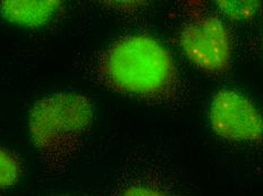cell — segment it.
Here are the masks:
<instances>
[{
    "label": "cell",
    "instance_id": "52a82bcc",
    "mask_svg": "<svg viewBox=\"0 0 263 196\" xmlns=\"http://www.w3.org/2000/svg\"><path fill=\"white\" fill-rule=\"evenodd\" d=\"M223 13L234 18H246L253 15L256 3L250 2H218Z\"/></svg>",
    "mask_w": 263,
    "mask_h": 196
},
{
    "label": "cell",
    "instance_id": "8992f818",
    "mask_svg": "<svg viewBox=\"0 0 263 196\" xmlns=\"http://www.w3.org/2000/svg\"><path fill=\"white\" fill-rule=\"evenodd\" d=\"M22 165L12 151L0 148V194L15 186L20 181Z\"/></svg>",
    "mask_w": 263,
    "mask_h": 196
},
{
    "label": "cell",
    "instance_id": "277c9868",
    "mask_svg": "<svg viewBox=\"0 0 263 196\" xmlns=\"http://www.w3.org/2000/svg\"><path fill=\"white\" fill-rule=\"evenodd\" d=\"M212 129L223 139L233 141L262 140V121L250 100L237 92H218L210 109Z\"/></svg>",
    "mask_w": 263,
    "mask_h": 196
},
{
    "label": "cell",
    "instance_id": "3957f363",
    "mask_svg": "<svg viewBox=\"0 0 263 196\" xmlns=\"http://www.w3.org/2000/svg\"><path fill=\"white\" fill-rule=\"evenodd\" d=\"M183 51L197 68L212 74H222L232 62L230 35L217 16L192 9L191 19L180 35Z\"/></svg>",
    "mask_w": 263,
    "mask_h": 196
},
{
    "label": "cell",
    "instance_id": "ba28073f",
    "mask_svg": "<svg viewBox=\"0 0 263 196\" xmlns=\"http://www.w3.org/2000/svg\"><path fill=\"white\" fill-rule=\"evenodd\" d=\"M122 196H167L160 190L150 188V187H144V186H132L126 188Z\"/></svg>",
    "mask_w": 263,
    "mask_h": 196
},
{
    "label": "cell",
    "instance_id": "6da1fadb",
    "mask_svg": "<svg viewBox=\"0 0 263 196\" xmlns=\"http://www.w3.org/2000/svg\"><path fill=\"white\" fill-rule=\"evenodd\" d=\"M99 74L114 90L147 97L168 95L178 77L171 53L146 35L115 42L101 58Z\"/></svg>",
    "mask_w": 263,
    "mask_h": 196
},
{
    "label": "cell",
    "instance_id": "7a4b0ae2",
    "mask_svg": "<svg viewBox=\"0 0 263 196\" xmlns=\"http://www.w3.org/2000/svg\"><path fill=\"white\" fill-rule=\"evenodd\" d=\"M93 119L89 97L63 93L42 97L31 109L29 128L35 148L49 167H63L78 149Z\"/></svg>",
    "mask_w": 263,
    "mask_h": 196
},
{
    "label": "cell",
    "instance_id": "5b68a950",
    "mask_svg": "<svg viewBox=\"0 0 263 196\" xmlns=\"http://www.w3.org/2000/svg\"><path fill=\"white\" fill-rule=\"evenodd\" d=\"M59 7L56 0H7L0 4V14L10 23L36 27L47 24Z\"/></svg>",
    "mask_w": 263,
    "mask_h": 196
}]
</instances>
